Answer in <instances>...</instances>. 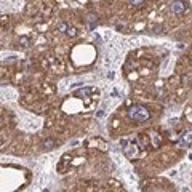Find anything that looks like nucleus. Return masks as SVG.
Segmentation results:
<instances>
[{"label": "nucleus", "instance_id": "obj_1", "mask_svg": "<svg viewBox=\"0 0 192 192\" xmlns=\"http://www.w3.org/2000/svg\"><path fill=\"white\" fill-rule=\"evenodd\" d=\"M128 119L136 122V123H144L150 119V111L146 107V106H133L128 109V112H127Z\"/></svg>", "mask_w": 192, "mask_h": 192}, {"label": "nucleus", "instance_id": "obj_2", "mask_svg": "<svg viewBox=\"0 0 192 192\" xmlns=\"http://www.w3.org/2000/svg\"><path fill=\"white\" fill-rule=\"evenodd\" d=\"M171 11L174 13V15H183V13L186 11V3L183 2V0H174V2L170 5Z\"/></svg>", "mask_w": 192, "mask_h": 192}, {"label": "nucleus", "instance_id": "obj_3", "mask_svg": "<svg viewBox=\"0 0 192 192\" xmlns=\"http://www.w3.org/2000/svg\"><path fill=\"white\" fill-rule=\"evenodd\" d=\"M87 23H88V26H90V29H94L96 23H98V16H96L94 13H90V15L87 16Z\"/></svg>", "mask_w": 192, "mask_h": 192}, {"label": "nucleus", "instance_id": "obj_4", "mask_svg": "<svg viewBox=\"0 0 192 192\" xmlns=\"http://www.w3.org/2000/svg\"><path fill=\"white\" fill-rule=\"evenodd\" d=\"M56 147V141H54L53 138H47L45 141H43V149L45 150H51V149H54Z\"/></svg>", "mask_w": 192, "mask_h": 192}, {"label": "nucleus", "instance_id": "obj_5", "mask_svg": "<svg viewBox=\"0 0 192 192\" xmlns=\"http://www.w3.org/2000/svg\"><path fill=\"white\" fill-rule=\"evenodd\" d=\"M93 91H94L93 88H82L80 91H77V93H75V96L82 98V96H87V94H90V93H93Z\"/></svg>", "mask_w": 192, "mask_h": 192}, {"label": "nucleus", "instance_id": "obj_6", "mask_svg": "<svg viewBox=\"0 0 192 192\" xmlns=\"http://www.w3.org/2000/svg\"><path fill=\"white\" fill-rule=\"evenodd\" d=\"M66 35H69V37H77V29L75 27H72V26H69V29H67V32H66Z\"/></svg>", "mask_w": 192, "mask_h": 192}, {"label": "nucleus", "instance_id": "obj_7", "mask_svg": "<svg viewBox=\"0 0 192 192\" xmlns=\"http://www.w3.org/2000/svg\"><path fill=\"white\" fill-rule=\"evenodd\" d=\"M67 29H69V24H66V23H59V24H58V31H59V32H64V34H66Z\"/></svg>", "mask_w": 192, "mask_h": 192}, {"label": "nucleus", "instance_id": "obj_8", "mask_svg": "<svg viewBox=\"0 0 192 192\" xmlns=\"http://www.w3.org/2000/svg\"><path fill=\"white\" fill-rule=\"evenodd\" d=\"M146 2V0H130V3L133 5V7H139V5H143Z\"/></svg>", "mask_w": 192, "mask_h": 192}, {"label": "nucleus", "instance_id": "obj_9", "mask_svg": "<svg viewBox=\"0 0 192 192\" xmlns=\"http://www.w3.org/2000/svg\"><path fill=\"white\" fill-rule=\"evenodd\" d=\"M19 43H21L23 47H27V45H29V38H27V37H21V38H19Z\"/></svg>", "mask_w": 192, "mask_h": 192}]
</instances>
